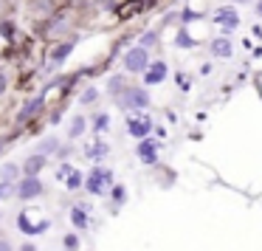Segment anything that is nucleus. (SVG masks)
I'll list each match as a JSON object with an SVG mask.
<instances>
[{
  "label": "nucleus",
  "mask_w": 262,
  "mask_h": 251,
  "mask_svg": "<svg viewBox=\"0 0 262 251\" xmlns=\"http://www.w3.org/2000/svg\"><path fill=\"white\" fill-rule=\"evenodd\" d=\"M17 226L23 228L26 234H42V232L48 228V220H42V223H37V226H34V223L29 220V215H26V212H20V217H17Z\"/></svg>",
  "instance_id": "4468645a"
},
{
  "label": "nucleus",
  "mask_w": 262,
  "mask_h": 251,
  "mask_svg": "<svg viewBox=\"0 0 262 251\" xmlns=\"http://www.w3.org/2000/svg\"><path fill=\"white\" fill-rule=\"evenodd\" d=\"M65 248L76 251V248H79V237H76V234H68V237H65Z\"/></svg>",
  "instance_id": "cd10ccee"
},
{
  "label": "nucleus",
  "mask_w": 262,
  "mask_h": 251,
  "mask_svg": "<svg viewBox=\"0 0 262 251\" xmlns=\"http://www.w3.org/2000/svg\"><path fill=\"white\" fill-rule=\"evenodd\" d=\"M71 170H74V166H71V164H62V166H59V170H57V181L62 183L65 178H68V172H71Z\"/></svg>",
  "instance_id": "c85d7f7f"
},
{
  "label": "nucleus",
  "mask_w": 262,
  "mask_h": 251,
  "mask_svg": "<svg viewBox=\"0 0 262 251\" xmlns=\"http://www.w3.org/2000/svg\"><path fill=\"white\" fill-rule=\"evenodd\" d=\"M107 127H110V116L107 113H96V116H93V130H96V133L107 130Z\"/></svg>",
  "instance_id": "393cba45"
},
{
  "label": "nucleus",
  "mask_w": 262,
  "mask_h": 251,
  "mask_svg": "<svg viewBox=\"0 0 262 251\" xmlns=\"http://www.w3.org/2000/svg\"><path fill=\"white\" fill-rule=\"evenodd\" d=\"M214 23L223 31V37H231V31L239 26V12L234 6H220L214 12Z\"/></svg>",
  "instance_id": "20e7f679"
},
{
  "label": "nucleus",
  "mask_w": 262,
  "mask_h": 251,
  "mask_svg": "<svg viewBox=\"0 0 262 251\" xmlns=\"http://www.w3.org/2000/svg\"><path fill=\"white\" fill-rule=\"evenodd\" d=\"M175 46H181V48H189V46H194V40L189 37V31H186V29H181V31H178V40H175Z\"/></svg>",
  "instance_id": "bb28decb"
},
{
  "label": "nucleus",
  "mask_w": 262,
  "mask_h": 251,
  "mask_svg": "<svg viewBox=\"0 0 262 251\" xmlns=\"http://www.w3.org/2000/svg\"><path fill=\"white\" fill-rule=\"evenodd\" d=\"M116 102H119V108L124 113H144L149 108V102H152V96H149V88L144 85H127L124 93Z\"/></svg>",
  "instance_id": "f257e3e1"
},
{
  "label": "nucleus",
  "mask_w": 262,
  "mask_h": 251,
  "mask_svg": "<svg viewBox=\"0 0 262 251\" xmlns=\"http://www.w3.org/2000/svg\"><path fill=\"white\" fill-rule=\"evenodd\" d=\"M23 251H37V248H34L31 243H26V245H23Z\"/></svg>",
  "instance_id": "2f4dec72"
},
{
  "label": "nucleus",
  "mask_w": 262,
  "mask_h": 251,
  "mask_svg": "<svg viewBox=\"0 0 262 251\" xmlns=\"http://www.w3.org/2000/svg\"><path fill=\"white\" fill-rule=\"evenodd\" d=\"M71 223H74L76 232H85L88 223H91V217H88V206H74V209H71Z\"/></svg>",
  "instance_id": "ddd939ff"
},
{
  "label": "nucleus",
  "mask_w": 262,
  "mask_h": 251,
  "mask_svg": "<svg viewBox=\"0 0 262 251\" xmlns=\"http://www.w3.org/2000/svg\"><path fill=\"white\" fill-rule=\"evenodd\" d=\"M74 46H76L74 40H65L62 46H57V48L51 51V62H54V65H62L65 59H68V54L74 51Z\"/></svg>",
  "instance_id": "2eb2a0df"
},
{
  "label": "nucleus",
  "mask_w": 262,
  "mask_h": 251,
  "mask_svg": "<svg viewBox=\"0 0 262 251\" xmlns=\"http://www.w3.org/2000/svg\"><path fill=\"white\" fill-rule=\"evenodd\" d=\"M0 217H3V212H0Z\"/></svg>",
  "instance_id": "f704fd0d"
},
{
  "label": "nucleus",
  "mask_w": 262,
  "mask_h": 251,
  "mask_svg": "<svg viewBox=\"0 0 262 251\" xmlns=\"http://www.w3.org/2000/svg\"><path fill=\"white\" fill-rule=\"evenodd\" d=\"M23 178V164H14V161H6L0 166V181H9V183H17Z\"/></svg>",
  "instance_id": "9b49d317"
},
{
  "label": "nucleus",
  "mask_w": 262,
  "mask_h": 251,
  "mask_svg": "<svg viewBox=\"0 0 262 251\" xmlns=\"http://www.w3.org/2000/svg\"><path fill=\"white\" fill-rule=\"evenodd\" d=\"M6 91H9V76L3 74V71H0V96H3Z\"/></svg>",
  "instance_id": "c756f323"
},
{
  "label": "nucleus",
  "mask_w": 262,
  "mask_h": 251,
  "mask_svg": "<svg viewBox=\"0 0 262 251\" xmlns=\"http://www.w3.org/2000/svg\"><path fill=\"white\" fill-rule=\"evenodd\" d=\"M209 51L214 54L217 59H231V54H234V46H231V40L228 37H214V40L209 43Z\"/></svg>",
  "instance_id": "9d476101"
},
{
  "label": "nucleus",
  "mask_w": 262,
  "mask_h": 251,
  "mask_svg": "<svg viewBox=\"0 0 262 251\" xmlns=\"http://www.w3.org/2000/svg\"><path fill=\"white\" fill-rule=\"evenodd\" d=\"M0 251H14V245H12V243H9V240H6V237H0Z\"/></svg>",
  "instance_id": "7c9ffc66"
},
{
  "label": "nucleus",
  "mask_w": 262,
  "mask_h": 251,
  "mask_svg": "<svg viewBox=\"0 0 262 251\" xmlns=\"http://www.w3.org/2000/svg\"><path fill=\"white\" fill-rule=\"evenodd\" d=\"M152 119L149 116H144V113H136V116H130L127 119V136H133V138H138V141H144V138H149V133H152Z\"/></svg>",
  "instance_id": "39448f33"
},
{
  "label": "nucleus",
  "mask_w": 262,
  "mask_h": 251,
  "mask_svg": "<svg viewBox=\"0 0 262 251\" xmlns=\"http://www.w3.org/2000/svg\"><path fill=\"white\" fill-rule=\"evenodd\" d=\"M62 186L68 189V192H79V189L85 186V178H82V172L76 170V166H74V170L68 172V178H65V181H62Z\"/></svg>",
  "instance_id": "dca6fc26"
},
{
  "label": "nucleus",
  "mask_w": 262,
  "mask_h": 251,
  "mask_svg": "<svg viewBox=\"0 0 262 251\" xmlns=\"http://www.w3.org/2000/svg\"><path fill=\"white\" fill-rule=\"evenodd\" d=\"M46 164H48V158H46V155L31 153L29 158L23 161V175H29V178H40V172L46 170Z\"/></svg>",
  "instance_id": "1a4fd4ad"
},
{
  "label": "nucleus",
  "mask_w": 262,
  "mask_h": 251,
  "mask_svg": "<svg viewBox=\"0 0 262 251\" xmlns=\"http://www.w3.org/2000/svg\"><path fill=\"white\" fill-rule=\"evenodd\" d=\"M42 192H46V186H42L40 178L23 175V178L17 181V198H20V200H34V198H40Z\"/></svg>",
  "instance_id": "423d86ee"
},
{
  "label": "nucleus",
  "mask_w": 262,
  "mask_h": 251,
  "mask_svg": "<svg viewBox=\"0 0 262 251\" xmlns=\"http://www.w3.org/2000/svg\"><path fill=\"white\" fill-rule=\"evenodd\" d=\"M110 198H113V203H116V209H119L121 203L127 200V189L121 186V183H113V189H110Z\"/></svg>",
  "instance_id": "5701e85b"
},
{
  "label": "nucleus",
  "mask_w": 262,
  "mask_h": 251,
  "mask_svg": "<svg viewBox=\"0 0 262 251\" xmlns=\"http://www.w3.org/2000/svg\"><path fill=\"white\" fill-rule=\"evenodd\" d=\"M158 150H161V141L158 138H144V141H138V158L144 161L147 166H155L158 164Z\"/></svg>",
  "instance_id": "6e6552de"
},
{
  "label": "nucleus",
  "mask_w": 262,
  "mask_h": 251,
  "mask_svg": "<svg viewBox=\"0 0 262 251\" xmlns=\"http://www.w3.org/2000/svg\"><path fill=\"white\" fill-rule=\"evenodd\" d=\"M85 130H88V119L85 116H74L71 124H68V138H79Z\"/></svg>",
  "instance_id": "6ab92c4d"
},
{
  "label": "nucleus",
  "mask_w": 262,
  "mask_h": 251,
  "mask_svg": "<svg viewBox=\"0 0 262 251\" xmlns=\"http://www.w3.org/2000/svg\"><path fill=\"white\" fill-rule=\"evenodd\" d=\"M99 96H102V93H99V88L96 85H88L85 91L79 93V104H82V108H91V104L99 102Z\"/></svg>",
  "instance_id": "f3484780"
},
{
  "label": "nucleus",
  "mask_w": 262,
  "mask_h": 251,
  "mask_svg": "<svg viewBox=\"0 0 262 251\" xmlns=\"http://www.w3.org/2000/svg\"><path fill=\"white\" fill-rule=\"evenodd\" d=\"M14 34H17V26L14 23H0V37H3V40H14Z\"/></svg>",
  "instance_id": "a878e982"
},
{
  "label": "nucleus",
  "mask_w": 262,
  "mask_h": 251,
  "mask_svg": "<svg viewBox=\"0 0 262 251\" xmlns=\"http://www.w3.org/2000/svg\"><path fill=\"white\" fill-rule=\"evenodd\" d=\"M256 14H259V17H262V3H259V6H256Z\"/></svg>",
  "instance_id": "72a5a7b5"
},
{
  "label": "nucleus",
  "mask_w": 262,
  "mask_h": 251,
  "mask_svg": "<svg viewBox=\"0 0 262 251\" xmlns=\"http://www.w3.org/2000/svg\"><path fill=\"white\" fill-rule=\"evenodd\" d=\"M166 76H169V65H166L164 59H152V62H149V68L144 71V88L161 85Z\"/></svg>",
  "instance_id": "0eeeda50"
},
{
  "label": "nucleus",
  "mask_w": 262,
  "mask_h": 251,
  "mask_svg": "<svg viewBox=\"0 0 262 251\" xmlns=\"http://www.w3.org/2000/svg\"><path fill=\"white\" fill-rule=\"evenodd\" d=\"M37 153H40V155H46V158H48L51 153H59V138H54V136H46L40 144H37Z\"/></svg>",
  "instance_id": "a211bd4d"
},
{
  "label": "nucleus",
  "mask_w": 262,
  "mask_h": 251,
  "mask_svg": "<svg viewBox=\"0 0 262 251\" xmlns=\"http://www.w3.org/2000/svg\"><path fill=\"white\" fill-rule=\"evenodd\" d=\"M17 195V183H9V181H0V200H9Z\"/></svg>",
  "instance_id": "b1692460"
},
{
  "label": "nucleus",
  "mask_w": 262,
  "mask_h": 251,
  "mask_svg": "<svg viewBox=\"0 0 262 251\" xmlns=\"http://www.w3.org/2000/svg\"><path fill=\"white\" fill-rule=\"evenodd\" d=\"M42 102H46V96H31V99H29V102H26V104H23V108H20V110H17V121H29V119H31V116H34V113H37V110H40V108H42Z\"/></svg>",
  "instance_id": "f8f14e48"
},
{
  "label": "nucleus",
  "mask_w": 262,
  "mask_h": 251,
  "mask_svg": "<svg viewBox=\"0 0 262 251\" xmlns=\"http://www.w3.org/2000/svg\"><path fill=\"white\" fill-rule=\"evenodd\" d=\"M85 189L91 195H110V189H113V172L104 170V166H93L85 175Z\"/></svg>",
  "instance_id": "f03ea898"
},
{
  "label": "nucleus",
  "mask_w": 262,
  "mask_h": 251,
  "mask_svg": "<svg viewBox=\"0 0 262 251\" xmlns=\"http://www.w3.org/2000/svg\"><path fill=\"white\" fill-rule=\"evenodd\" d=\"M107 144H102V141H93V147H85V155L88 158H104L107 155Z\"/></svg>",
  "instance_id": "4be33fe9"
},
{
  "label": "nucleus",
  "mask_w": 262,
  "mask_h": 251,
  "mask_svg": "<svg viewBox=\"0 0 262 251\" xmlns=\"http://www.w3.org/2000/svg\"><path fill=\"white\" fill-rule=\"evenodd\" d=\"M231 3H239V6H245V3H251V0H231Z\"/></svg>",
  "instance_id": "473e14b6"
},
{
  "label": "nucleus",
  "mask_w": 262,
  "mask_h": 251,
  "mask_svg": "<svg viewBox=\"0 0 262 251\" xmlns=\"http://www.w3.org/2000/svg\"><path fill=\"white\" fill-rule=\"evenodd\" d=\"M149 62H152V59H149V51L141 46L127 48V54L121 57V65H124L127 74H144V71L149 68Z\"/></svg>",
  "instance_id": "7ed1b4c3"
},
{
  "label": "nucleus",
  "mask_w": 262,
  "mask_h": 251,
  "mask_svg": "<svg viewBox=\"0 0 262 251\" xmlns=\"http://www.w3.org/2000/svg\"><path fill=\"white\" fill-rule=\"evenodd\" d=\"M124 88H127L124 76H110V82H107V93H110L113 99H119L121 93H124Z\"/></svg>",
  "instance_id": "aec40b11"
},
{
  "label": "nucleus",
  "mask_w": 262,
  "mask_h": 251,
  "mask_svg": "<svg viewBox=\"0 0 262 251\" xmlns=\"http://www.w3.org/2000/svg\"><path fill=\"white\" fill-rule=\"evenodd\" d=\"M161 43V37H158V31H144L141 34V40H138V46L141 48H147V51H152L155 46Z\"/></svg>",
  "instance_id": "412c9836"
}]
</instances>
